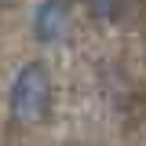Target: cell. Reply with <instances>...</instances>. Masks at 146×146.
Instances as JSON below:
<instances>
[{"instance_id": "cell-4", "label": "cell", "mask_w": 146, "mask_h": 146, "mask_svg": "<svg viewBox=\"0 0 146 146\" xmlns=\"http://www.w3.org/2000/svg\"><path fill=\"white\" fill-rule=\"evenodd\" d=\"M0 4H4V0H0Z\"/></svg>"}, {"instance_id": "cell-1", "label": "cell", "mask_w": 146, "mask_h": 146, "mask_svg": "<svg viewBox=\"0 0 146 146\" xmlns=\"http://www.w3.org/2000/svg\"><path fill=\"white\" fill-rule=\"evenodd\" d=\"M51 106V80H48V70L40 62H26L18 70L15 84H11V110H15L18 121L33 124V121H44V113Z\"/></svg>"}, {"instance_id": "cell-3", "label": "cell", "mask_w": 146, "mask_h": 146, "mask_svg": "<svg viewBox=\"0 0 146 146\" xmlns=\"http://www.w3.org/2000/svg\"><path fill=\"white\" fill-rule=\"evenodd\" d=\"M88 7L99 18H117L121 11H124V0H88Z\"/></svg>"}, {"instance_id": "cell-2", "label": "cell", "mask_w": 146, "mask_h": 146, "mask_svg": "<svg viewBox=\"0 0 146 146\" xmlns=\"http://www.w3.org/2000/svg\"><path fill=\"white\" fill-rule=\"evenodd\" d=\"M66 29H70V0H44V4L36 7V15H33L36 40L55 44V40L66 36Z\"/></svg>"}]
</instances>
